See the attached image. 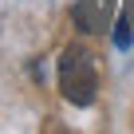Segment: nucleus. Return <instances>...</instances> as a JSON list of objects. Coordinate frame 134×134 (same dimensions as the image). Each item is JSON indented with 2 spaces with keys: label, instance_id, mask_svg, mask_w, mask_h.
Masks as SVG:
<instances>
[{
  "label": "nucleus",
  "instance_id": "obj_1",
  "mask_svg": "<svg viewBox=\"0 0 134 134\" xmlns=\"http://www.w3.org/2000/svg\"><path fill=\"white\" fill-rule=\"evenodd\" d=\"M59 91H63L67 103H75V107H91V103H95V91H99L95 59H91V51H83L79 43L67 47L63 59H59Z\"/></svg>",
  "mask_w": 134,
  "mask_h": 134
},
{
  "label": "nucleus",
  "instance_id": "obj_2",
  "mask_svg": "<svg viewBox=\"0 0 134 134\" xmlns=\"http://www.w3.org/2000/svg\"><path fill=\"white\" fill-rule=\"evenodd\" d=\"M114 43H118V47H122V51H126V47H130V24H126V16H122V20H118V24H114Z\"/></svg>",
  "mask_w": 134,
  "mask_h": 134
}]
</instances>
